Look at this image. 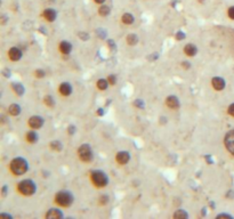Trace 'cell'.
Listing matches in <instances>:
<instances>
[{
    "label": "cell",
    "instance_id": "6da1fadb",
    "mask_svg": "<svg viewBox=\"0 0 234 219\" xmlns=\"http://www.w3.org/2000/svg\"><path fill=\"white\" fill-rule=\"evenodd\" d=\"M10 170L14 175H23L28 170V162L22 158H16L10 162Z\"/></svg>",
    "mask_w": 234,
    "mask_h": 219
},
{
    "label": "cell",
    "instance_id": "7a4b0ae2",
    "mask_svg": "<svg viewBox=\"0 0 234 219\" xmlns=\"http://www.w3.org/2000/svg\"><path fill=\"white\" fill-rule=\"evenodd\" d=\"M55 201L61 207H70L73 202V196L69 192H60L55 196Z\"/></svg>",
    "mask_w": 234,
    "mask_h": 219
},
{
    "label": "cell",
    "instance_id": "3957f363",
    "mask_svg": "<svg viewBox=\"0 0 234 219\" xmlns=\"http://www.w3.org/2000/svg\"><path fill=\"white\" fill-rule=\"evenodd\" d=\"M18 191L23 194V195H32L33 193L36 192V185L33 183L32 180H23V182H21L18 184Z\"/></svg>",
    "mask_w": 234,
    "mask_h": 219
},
{
    "label": "cell",
    "instance_id": "277c9868",
    "mask_svg": "<svg viewBox=\"0 0 234 219\" xmlns=\"http://www.w3.org/2000/svg\"><path fill=\"white\" fill-rule=\"evenodd\" d=\"M92 180L97 187H104L107 184V177L102 171H94L92 174Z\"/></svg>",
    "mask_w": 234,
    "mask_h": 219
},
{
    "label": "cell",
    "instance_id": "5b68a950",
    "mask_svg": "<svg viewBox=\"0 0 234 219\" xmlns=\"http://www.w3.org/2000/svg\"><path fill=\"white\" fill-rule=\"evenodd\" d=\"M78 154L80 160L84 162H90L93 160V152L88 145H81L78 150Z\"/></svg>",
    "mask_w": 234,
    "mask_h": 219
},
{
    "label": "cell",
    "instance_id": "8992f818",
    "mask_svg": "<svg viewBox=\"0 0 234 219\" xmlns=\"http://www.w3.org/2000/svg\"><path fill=\"white\" fill-rule=\"evenodd\" d=\"M225 146L227 151L234 155V130H231L225 137Z\"/></svg>",
    "mask_w": 234,
    "mask_h": 219
},
{
    "label": "cell",
    "instance_id": "52a82bcc",
    "mask_svg": "<svg viewBox=\"0 0 234 219\" xmlns=\"http://www.w3.org/2000/svg\"><path fill=\"white\" fill-rule=\"evenodd\" d=\"M44 124V120L41 116H31L30 120H29V126L32 128V129H39V128L42 127Z\"/></svg>",
    "mask_w": 234,
    "mask_h": 219
},
{
    "label": "cell",
    "instance_id": "ba28073f",
    "mask_svg": "<svg viewBox=\"0 0 234 219\" xmlns=\"http://www.w3.org/2000/svg\"><path fill=\"white\" fill-rule=\"evenodd\" d=\"M130 160V155L128 152H119L117 154V162L120 164H126Z\"/></svg>",
    "mask_w": 234,
    "mask_h": 219
},
{
    "label": "cell",
    "instance_id": "9c48e42d",
    "mask_svg": "<svg viewBox=\"0 0 234 219\" xmlns=\"http://www.w3.org/2000/svg\"><path fill=\"white\" fill-rule=\"evenodd\" d=\"M211 84H213V87L216 89V90H223L224 87H225V81L222 79V78H214V79L211 80Z\"/></svg>",
    "mask_w": 234,
    "mask_h": 219
},
{
    "label": "cell",
    "instance_id": "30bf717a",
    "mask_svg": "<svg viewBox=\"0 0 234 219\" xmlns=\"http://www.w3.org/2000/svg\"><path fill=\"white\" fill-rule=\"evenodd\" d=\"M8 56L12 61H18L21 60V57H22V52H21L18 48L14 47L8 52Z\"/></svg>",
    "mask_w": 234,
    "mask_h": 219
},
{
    "label": "cell",
    "instance_id": "8fae6325",
    "mask_svg": "<svg viewBox=\"0 0 234 219\" xmlns=\"http://www.w3.org/2000/svg\"><path fill=\"white\" fill-rule=\"evenodd\" d=\"M166 103H167V106L170 108H174V110H176V108H179V102H178L177 97H175V96H169L167 100H166Z\"/></svg>",
    "mask_w": 234,
    "mask_h": 219
},
{
    "label": "cell",
    "instance_id": "7c38bea8",
    "mask_svg": "<svg viewBox=\"0 0 234 219\" xmlns=\"http://www.w3.org/2000/svg\"><path fill=\"white\" fill-rule=\"evenodd\" d=\"M72 92V87L70 86L68 82H64L60 86V92H61L63 96H69Z\"/></svg>",
    "mask_w": 234,
    "mask_h": 219
},
{
    "label": "cell",
    "instance_id": "4fadbf2b",
    "mask_svg": "<svg viewBox=\"0 0 234 219\" xmlns=\"http://www.w3.org/2000/svg\"><path fill=\"white\" fill-rule=\"evenodd\" d=\"M46 217H47V218L57 219V218H62V217H63V213H62L60 210H57V209H50V210L46 213Z\"/></svg>",
    "mask_w": 234,
    "mask_h": 219
},
{
    "label": "cell",
    "instance_id": "5bb4252c",
    "mask_svg": "<svg viewBox=\"0 0 234 219\" xmlns=\"http://www.w3.org/2000/svg\"><path fill=\"white\" fill-rule=\"evenodd\" d=\"M60 50H61L63 54H70L71 53V50H72V46H71V44L70 42H68V41H62L61 45H60Z\"/></svg>",
    "mask_w": 234,
    "mask_h": 219
},
{
    "label": "cell",
    "instance_id": "9a60e30c",
    "mask_svg": "<svg viewBox=\"0 0 234 219\" xmlns=\"http://www.w3.org/2000/svg\"><path fill=\"white\" fill-rule=\"evenodd\" d=\"M44 17L48 21V22H53V21H55V18H56V12L53 10V9H46L44 12Z\"/></svg>",
    "mask_w": 234,
    "mask_h": 219
},
{
    "label": "cell",
    "instance_id": "2e32d148",
    "mask_svg": "<svg viewBox=\"0 0 234 219\" xmlns=\"http://www.w3.org/2000/svg\"><path fill=\"white\" fill-rule=\"evenodd\" d=\"M197 52H198V49H197V47H195L194 45L189 44V45H186L185 48H184V53H185L187 56H194L197 54Z\"/></svg>",
    "mask_w": 234,
    "mask_h": 219
},
{
    "label": "cell",
    "instance_id": "e0dca14e",
    "mask_svg": "<svg viewBox=\"0 0 234 219\" xmlns=\"http://www.w3.org/2000/svg\"><path fill=\"white\" fill-rule=\"evenodd\" d=\"M8 111H9V114H12V115H14V116L18 115L21 112V108L18 106V105H16V104H13V105L9 106Z\"/></svg>",
    "mask_w": 234,
    "mask_h": 219
},
{
    "label": "cell",
    "instance_id": "ac0fdd59",
    "mask_svg": "<svg viewBox=\"0 0 234 219\" xmlns=\"http://www.w3.org/2000/svg\"><path fill=\"white\" fill-rule=\"evenodd\" d=\"M26 140H28L29 143H36L37 140H38V136H37L36 132H33V131H30L26 134Z\"/></svg>",
    "mask_w": 234,
    "mask_h": 219
},
{
    "label": "cell",
    "instance_id": "d6986e66",
    "mask_svg": "<svg viewBox=\"0 0 234 219\" xmlns=\"http://www.w3.org/2000/svg\"><path fill=\"white\" fill-rule=\"evenodd\" d=\"M122 22L125 24H127V25H129V24H131L134 22V16L131 15V14H123V16H122Z\"/></svg>",
    "mask_w": 234,
    "mask_h": 219
},
{
    "label": "cell",
    "instance_id": "ffe728a7",
    "mask_svg": "<svg viewBox=\"0 0 234 219\" xmlns=\"http://www.w3.org/2000/svg\"><path fill=\"white\" fill-rule=\"evenodd\" d=\"M138 41V38L136 34H129V36L127 37V44L129 45V46H134V45H136Z\"/></svg>",
    "mask_w": 234,
    "mask_h": 219
},
{
    "label": "cell",
    "instance_id": "44dd1931",
    "mask_svg": "<svg viewBox=\"0 0 234 219\" xmlns=\"http://www.w3.org/2000/svg\"><path fill=\"white\" fill-rule=\"evenodd\" d=\"M107 86H109V81H106V80L99 79L97 81V87H98V89H101V90H105V89L107 88Z\"/></svg>",
    "mask_w": 234,
    "mask_h": 219
},
{
    "label": "cell",
    "instance_id": "7402d4cb",
    "mask_svg": "<svg viewBox=\"0 0 234 219\" xmlns=\"http://www.w3.org/2000/svg\"><path fill=\"white\" fill-rule=\"evenodd\" d=\"M13 89H14V90H15V92H16V94H18V95H22V94H23V92H24V88L22 87V84H13Z\"/></svg>",
    "mask_w": 234,
    "mask_h": 219
},
{
    "label": "cell",
    "instance_id": "603a6c76",
    "mask_svg": "<svg viewBox=\"0 0 234 219\" xmlns=\"http://www.w3.org/2000/svg\"><path fill=\"white\" fill-rule=\"evenodd\" d=\"M174 218H187V213L184 210H177L174 213Z\"/></svg>",
    "mask_w": 234,
    "mask_h": 219
},
{
    "label": "cell",
    "instance_id": "cb8c5ba5",
    "mask_svg": "<svg viewBox=\"0 0 234 219\" xmlns=\"http://www.w3.org/2000/svg\"><path fill=\"white\" fill-rule=\"evenodd\" d=\"M98 13H99L101 16H107L110 14V8L107 6H102L99 8V10H98Z\"/></svg>",
    "mask_w": 234,
    "mask_h": 219
},
{
    "label": "cell",
    "instance_id": "d4e9b609",
    "mask_svg": "<svg viewBox=\"0 0 234 219\" xmlns=\"http://www.w3.org/2000/svg\"><path fill=\"white\" fill-rule=\"evenodd\" d=\"M50 147H52L53 150H55V151H61L62 144L60 143V142L55 140V142H52V143H50Z\"/></svg>",
    "mask_w": 234,
    "mask_h": 219
},
{
    "label": "cell",
    "instance_id": "484cf974",
    "mask_svg": "<svg viewBox=\"0 0 234 219\" xmlns=\"http://www.w3.org/2000/svg\"><path fill=\"white\" fill-rule=\"evenodd\" d=\"M45 104L46 105H48V106H54V100H53V97L52 96H46L45 97Z\"/></svg>",
    "mask_w": 234,
    "mask_h": 219
},
{
    "label": "cell",
    "instance_id": "4316f807",
    "mask_svg": "<svg viewBox=\"0 0 234 219\" xmlns=\"http://www.w3.org/2000/svg\"><path fill=\"white\" fill-rule=\"evenodd\" d=\"M107 201H109V197L106 195H103L99 197V203L101 204H105V203H107Z\"/></svg>",
    "mask_w": 234,
    "mask_h": 219
},
{
    "label": "cell",
    "instance_id": "83f0119b",
    "mask_svg": "<svg viewBox=\"0 0 234 219\" xmlns=\"http://www.w3.org/2000/svg\"><path fill=\"white\" fill-rule=\"evenodd\" d=\"M227 14H228V16H230V18L234 20V6H233V7H231L230 9H228Z\"/></svg>",
    "mask_w": 234,
    "mask_h": 219
},
{
    "label": "cell",
    "instance_id": "f1b7e54d",
    "mask_svg": "<svg viewBox=\"0 0 234 219\" xmlns=\"http://www.w3.org/2000/svg\"><path fill=\"white\" fill-rule=\"evenodd\" d=\"M36 76H38V78H42V76H45V72L42 71V70H37Z\"/></svg>",
    "mask_w": 234,
    "mask_h": 219
},
{
    "label": "cell",
    "instance_id": "f546056e",
    "mask_svg": "<svg viewBox=\"0 0 234 219\" xmlns=\"http://www.w3.org/2000/svg\"><path fill=\"white\" fill-rule=\"evenodd\" d=\"M107 81H109L111 84H115V76H110L109 78H107Z\"/></svg>",
    "mask_w": 234,
    "mask_h": 219
},
{
    "label": "cell",
    "instance_id": "4dcf8cb0",
    "mask_svg": "<svg viewBox=\"0 0 234 219\" xmlns=\"http://www.w3.org/2000/svg\"><path fill=\"white\" fill-rule=\"evenodd\" d=\"M228 114L232 116H234V104L230 105V108H228Z\"/></svg>",
    "mask_w": 234,
    "mask_h": 219
},
{
    "label": "cell",
    "instance_id": "1f68e13d",
    "mask_svg": "<svg viewBox=\"0 0 234 219\" xmlns=\"http://www.w3.org/2000/svg\"><path fill=\"white\" fill-rule=\"evenodd\" d=\"M176 37H177L178 40H182V39H184V38H185V34H184V33H182V32H178L177 34H176Z\"/></svg>",
    "mask_w": 234,
    "mask_h": 219
},
{
    "label": "cell",
    "instance_id": "d6a6232c",
    "mask_svg": "<svg viewBox=\"0 0 234 219\" xmlns=\"http://www.w3.org/2000/svg\"><path fill=\"white\" fill-rule=\"evenodd\" d=\"M6 191H7V187L4 186V187H2V195H6Z\"/></svg>",
    "mask_w": 234,
    "mask_h": 219
},
{
    "label": "cell",
    "instance_id": "836d02e7",
    "mask_svg": "<svg viewBox=\"0 0 234 219\" xmlns=\"http://www.w3.org/2000/svg\"><path fill=\"white\" fill-rule=\"evenodd\" d=\"M72 132H74V127L71 126V127H70V134H72Z\"/></svg>",
    "mask_w": 234,
    "mask_h": 219
},
{
    "label": "cell",
    "instance_id": "e575fe53",
    "mask_svg": "<svg viewBox=\"0 0 234 219\" xmlns=\"http://www.w3.org/2000/svg\"><path fill=\"white\" fill-rule=\"evenodd\" d=\"M95 1H96L97 4H103V2H104L105 0H95Z\"/></svg>",
    "mask_w": 234,
    "mask_h": 219
}]
</instances>
